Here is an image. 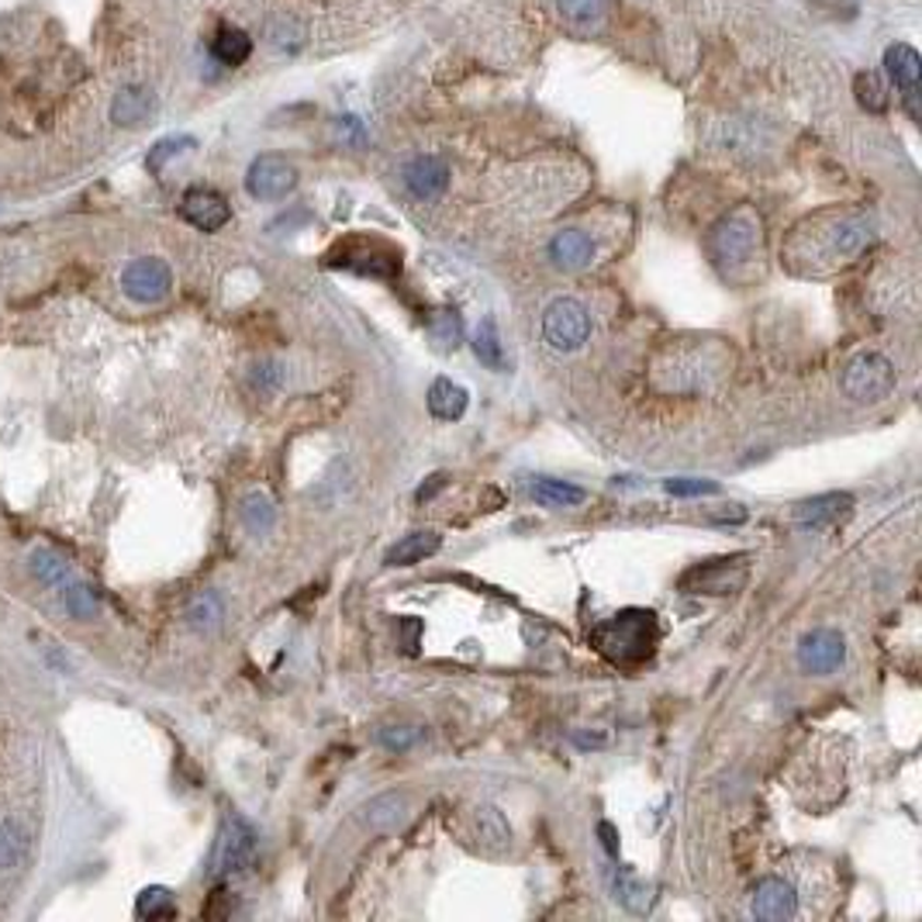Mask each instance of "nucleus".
Here are the masks:
<instances>
[{
	"label": "nucleus",
	"instance_id": "nucleus-10",
	"mask_svg": "<svg viewBox=\"0 0 922 922\" xmlns=\"http://www.w3.org/2000/svg\"><path fill=\"white\" fill-rule=\"evenodd\" d=\"M297 187V170L277 156V152H267V156H256L246 170V190L256 197V201H280Z\"/></svg>",
	"mask_w": 922,
	"mask_h": 922
},
{
	"label": "nucleus",
	"instance_id": "nucleus-36",
	"mask_svg": "<svg viewBox=\"0 0 922 922\" xmlns=\"http://www.w3.org/2000/svg\"><path fill=\"white\" fill-rule=\"evenodd\" d=\"M218 619H222V602H218V595H201L190 605V626L211 629V626H218Z\"/></svg>",
	"mask_w": 922,
	"mask_h": 922
},
{
	"label": "nucleus",
	"instance_id": "nucleus-23",
	"mask_svg": "<svg viewBox=\"0 0 922 922\" xmlns=\"http://www.w3.org/2000/svg\"><path fill=\"white\" fill-rule=\"evenodd\" d=\"M211 56L218 62H225V66H243L253 56V38L243 28L222 25V28H218V35L211 38Z\"/></svg>",
	"mask_w": 922,
	"mask_h": 922
},
{
	"label": "nucleus",
	"instance_id": "nucleus-32",
	"mask_svg": "<svg viewBox=\"0 0 922 922\" xmlns=\"http://www.w3.org/2000/svg\"><path fill=\"white\" fill-rule=\"evenodd\" d=\"M32 574L42 581V584H62L66 577H70V567H66L62 557H56L52 550H38L32 557Z\"/></svg>",
	"mask_w": 922,
	"mask_h": 922
},
{
	"label": "nucleus",
	"instance_id": "nucleus-35",
	"mask_svg": "<svg viewBox=\"0 0 922 922\" xmlns=\"http://www.w3.org/2000/svg\"><path fill=\"white\" fill-rule=\"evenodd\" d=\"M187 149H194V139L190 136H173V139H163V142H156L149 149V170L156 173V170H163L173 156H180V152H187Z\"/></svg>",
	"mask_w": 922,
	"mask_h": 922
},
{
	"label": "nucleus",
	"instance_id": "nucleus-38",
	"mask_svg": "<svg viewBox=\"0 0 922 922\" xmlns=\"http://www.w3.org/2000/svg\"><path fill=\"white\" fill-rule=\"evenodd\" d=\"M415 739H419V730H408V726H387L381 733V743L387 746V750H408V746H415Z\"/></svg>",
	"mask_w": 922,
	"mask_h": 922
},
{
	"label": "nucleus",
	"instance_id": "nucleus-27",
	"mask_svg": "<svg viewBox=\"0 0 922 922\" xmlns=\"http://www.w3.org/2000/svg\"><path fill=\"white\" fill-rule=\"evenodd\" d=\"M474 353L477 360L485 363L488 370H504V349H501V336H498V322L494 318H485L477 325V332H474Z\"/></svg>",
	"mask_w": 922,
	"mask_h": 922
},
{
	"label": "nucleus",
	"instance_id": "nucleus-30",
	"mask_svg": "<svg viewBox=\"0 0 922 922\" xmlns=\"http://www.w3.org/2000/svg\"><path fill=\"white\" fill-rule=\"evenodd\" d=\"M429 332H432V339H435L439 349H456L459 339H464V325H459V315H456V312H439V315H432V322H429Z\"/></svg>",
	"mask_w": 922,
	"mask_h": 922
},
{
	"label": "nucleus",
	"instance_id": "nucleus-4",
	"mask_svg": "<svg viewBox=\"0 0 922 922\" xmlns=\"http://www.w3.org/2000/svg\"><path fill=\"white\" fill-rule=\"evenodd\" d=\"M898 377H895V366L891 360H885L882 353H861V357H853L843 370V377H840V387L850 401H857V405H877V401H885L891 398V390H895Z\"/></svg>",
	"mask_w": 922,
	"mask_h": 922
},
{
	"label": "nucleus",
	"instance_id": "nucleus-8",
	"mask_svg": "<svg viewBox=\"0 0 922 922\" xmlns=\"http://www.w3.org/2000/svg\"><path fill=\"white\" fill-rule=\"evenodd\" d=\"M743 584H746V557L705 560L680 577V591H688V595H736Z\"/></svg>",
	"mask_w": 922,
	"mask_h": 922
},
{
	"label": "nucleus",
	"instance_id": "nucleus-28",
	"mask_svg": "<svg viewBox=\"0 0 922 922\" xmlns=\"http://www.w3.org/2000/svg\"><path fill=\"white\" fill-rule=\"evenodd\" d=\"M136 915L139 919H170L177 915V906H173V895L163 885H149L139 891L136 898Z\"/></svg>",
	"mask_w": 922,
	"mask_h": 922
},
{
	"label": "nucleus",
	"instance_id": "nucleus-13",
	"mask_svg": "<svg viewBox=\"0 0 922 922\" xmlns=\"http://www.w3.org/2000/svg\"><path fill=\"white\" fill-rule=\"evenodd\" d=\"M843 661H847V643H843V635L832 629L808 632L798 646V664L808 674H832Z\"/></svg>",
	"mask_w": 922,
	"mask_h": 922
},
{
	"label": "nucleus",
	"instance_id": "nucleus-16",
	"mask_svg": "<svg viewBox=\"0 0 922 922\" xmlns=\"http://www.w3.org/2000/svg\"><path fill=\"white\" fill-rule=\"evenodd\" d=\"M550 259L560 270H584V267H591V259H595V238H591L584 229H563L553 235Z\"/></svg>",
	"mask_w": 922,
	"mask_h": 922
},
{
	"label": "nucleus",
	"instance_id": "nucleus-1",
	"mask_svg": "<svg viewBox=\"0 0 922 922\" xmlns=\"http://www.w3.org/2000/svg\"><path fill=\"white\" fill-rule=\"evenodd\" d=\"M877 238L874 218L864 211H819L792 229L784 243V262L798 277H826L850 267Z\"/></svg>",
	"mask_w": 922,
	"mask_h": 922
},
{
	"label": "nucleus",
	"instance_id": "nucleus-11",
	"mask_svg": "<svg viewBox=\"0 0 922 922\" xmlns=\"http://www.w3.org/2000/svg\"><path fill=\"white\" fill-rule=\"evenodd\" d=\"M180 218L197 232H218L232 222V208L218 190L211 187H190L180 197Z\"/></svg>",
	"mask_w": 922,
	"mask_h": 922
},
{
	"label": "nucleus",
	"instance_id": "nucleus-39",
	"mask_svg": "<svg viewBox=\"0 0 922 922\" xmlns=\"http://www.w3.org/2000/svg\"><path fill=\"white\" fill-rule=\"evenodd\" d=\"M280 381H283L280 363H259V366H253V384H256L259 390H273V387H280Z\"/></svg>",
	"mask_w": 922,
	"mask_h": 922
},
{
	"label": "nucleus",
	"instance_id": "nucleus-33",
	"mask_svg": "<svg viewBox=\"0 0 922 922\" xmlns=\"http://www.w3.org/2000/svg\"><path fill=\"white\" fill-rule=\"evenodd\" d=\"M853 91H857V101L867 107V112H885V107H888V86L882 83V77H877V73H861Z\"/></svg>",
	"mask_w": 922,
	"mask_h": 922
},
{
	"label": "nucleus",
	"instance_id": "nucleus-3",
	"mask_svg": "<svg viewBox=\"0 0 922 922\" xmlns=\"http://www.w3.org/2000/svg\"><path fill=\"white\" fill-rule=\"evenodd\" d=\"M760 243H763L760 218L750 208H739V211L726 214L712 229V238H709L715 262L726 270H739V267H746V262H754L760 256Z\"/></svg>",
	"mask_w": 922,
	"mask_h": 922
},
{
	"label": "nucleus",
	"instance_id": "nucleus-21",
	"mask_svg": "<svg viewBox=\"0 0 922 922\" xmlns=\"http://www.w3.org/2000/svg\"><path fill=\"white\" fill-rule=\"evenodd\" d=\"M467 387H459L453 384L450 377H439L432 387H429V411L435 415L439 422H456V419H464V411H467Z\"/></svg>",
	"mask_w": 922,
	"mask_h": 922
},
{
	"label": "nucleus",
	"instance_id": "nucleus-37",
	"mask_svg": "<svg viewBox=\"0 0 922 922\" xmlns=\"http://www.w3.org/2000/svg\"><path fill=\"white\" fill-rule=\"evenodd\" d=\"M667 494H677V498H701V494H715L719 485L715 480H698V477H677V480H667Z\"/></svg>",
	"mask_w": 922,
	"mask_h": 922
},
{
	"label": "nucleus",
	"instance_id": "nucleus-15",
	"mask_svg": "<svg viewBox=\"0 0 922 922\" xmlns=\"http://www.w3.org/2000/svg\"><path fill=\"white\" fill-rule=\"evenodd\" d=\"M888 77L895 80V91L902 94V104L909 118H919V56L906 42H895L885 52Z\"/></svg>",
	"mask_w": 922,
	"mask_h": 922
},
{
	"label": "nucleus",
	"instance_id": "nucleus-14",
	"mask_svg": "<svg viewBox=\"0 0 922 922\" xmlns=\"http://www.w3.org/2000/svg\"><path fill=\"white\" fill-rule=\"evenodd\" d=\"M401 180L415 201H435L450 187V166L439 156H415L411 163H405Z\"/></svg>",
	"mask_w": 922,
	"mask_h": 922
},
{
	"label": "nucleus",
	"instance_id": "nucleus-31",
	"mask_svg": "<svg viewBox=\"0 0 922 922\" xmlns=\"http://www.w3.org/2000/svg\"><path fill=\"white\" fill-rule=\"evenodd\" d=\"M62 605H66V611L73 615V619H94L97 615V595L91 587H83V584H70L62 591Z\"/></svg>",
	"mask_w": 922,
	"mask_h": 922
},
{
	"label": "nucleus",
	"instance_id": "nucleus-40",
	"mask_svg": "<svg viewBox=\"0 0 922 922\" xmlns=\"http://www.w3.org/2000/svg\"><path fill=\"white\" fill-rule=\"evenodd\" d=\"M439 488H446V474L429 477V485H422V488H419V494H415V498H419V501H432Z\"/></svg>",
	"mask_w": 922,
	"mask_h": 922
},
{
	"label": "nucleus",
	"instance_id": "nucleus-12",
	"mask_svg": "<svg viewBox=\"0 0 922 922\" xmlns=\"http://www.w3.org/2000/svg\"><path fill=\"white\" fill-rule=\"evenodd\" d=\"M750 912L763 922H784L795 919L798 912V895L784 877H760L750 891Z\"/></svg>",
	"mask_w": 922,
	"mask_h": 922
},
{
	"label": "nucleus",
	"instance_id": "nucleus-7",
	"mask_svg": "<svg viewBox=\"0 0 922 922\" xmlns=\"http://www.w3.org/2000/svg\"><path fill=\"white\" fill-rule=\"evenodd\" d=\"M591 336V315L577 297H557L542 312V339L557 353H577Z\"/></svg>",
	"mask_w": 922,
	"mask_h": 922
},
{
	"label": "nucleus",
	"instance_id": "nucleus-17",
	"mask_svg": "<svg viewBox=\"0 0 922 922\" xmlns=\"http://www.w3.org/2000/svg\"><path fill=\"white\" fill-rule=\"evenodd\" d=\"M152 112H156V97H152L149 86L142 83H128L121 86V91L115 94L112 101V121L121 125V128H139L152 118Z\"/></svg>",
	"mask_w": 922,
	"mask_h": 922
},
{
	"label": "nucleus",
	"instance_id": "nucleus-20",
	"mask_svg": "<svg viewBox=\"0 0 922 922\" xmlns=\"http://www.w3.org/2000/svg\"><path fill=\"white\" fill-rule=\"evenodd\" d=\"M611 895L635 915H646L653 909V888L626 867H611Z\"/></svg>",
	"mask_w": 922,
	"mask_h": 922
},
{
	"label": "nucleus",
	"instance_id": "nucleus-9",
	"mask_svg": "<svg viewBox=\"0 0 922 922\" xmlns=\"http://www.w3.org/2000/svg\"><path fill=\"white\" fill-rule=\"evenodd\" d=\"M170 288H173V273L156 256L131 259L121 273V291L139 304H160L170 294Z\"/></svg>",
	"mask_w": 922,
	"mask_h": 922
},
{
	"label": "nucleus",
	"instance_id": "nucleus-5",
	"mask_svg": "<svg viewBox=\"0 0 922 922\" xmlns=\"http://www.w3.org/2000/svg\"><path fill=\"white\" fill-rule=\"evenodd\" d=\"M256 847H259V837H256L253 822L238 816V812H229L222 829H218V840H214L211 874L214 877L243 874L256 861Z\"/></svg>",
	"mask_w": 922,
	"mask_h": 922
},
{
	"label": "nucleus",
	"instance_id": "nucleus-25",
	"mask_svg": "<svg viewBox=\"0 0 922 922\" xmlns=\"http://www.w3.org/2000/svg\"><path fill=\"white\" fill-rule=\"evenodd\" d=\"M474 837L485 847H504L512 840V826L494 805H477L474 808Z\"/></svg>",
	"mask_w": 922,
	"mask_h": 922
},
{
	"label": "nucleus",
	"instance_id": "nucleus-26",
	"mask_svg": "<svg viewBox=\"0 0 922 922\" xmlns=\"http://www.w3.org/2000/svg\"><path fill=\"white\" fill-rule=\"evenodd\" d=\"M28 853V832L14 819H0V871H14Z\"/></svg>",
	"mask_w": 922,
	"mask_h": 922
},
{
	"label": "nucleus",
	"instance_id": "nucleus-34",
	"mask_svg": "<svg viewBox=\"0 0 922 922\" xmlns=\"http://www.w3.org/2000/svg\"><path fill=\"white\" fill-rule=\"evenodd\" d=\"M243 518H246V525L253 533H267L270 525H273V501L267 498V494H249L246 498V504H243Z\"/></svg>",
	"mask_w": 922,
	"mask_h": 922
},
{
	"label": "nucleus",
	"instance_id": "nucleus-29",
	"mask_svg": "<svg viewBox=\"0 0 922 922\" xmlns=\"http://www.w3.org/2000/svg\"><path fill=\"white\" fill-rule=\"evenodd\" d=\"M605 8H608V0H560V14L570 21V25H581V28L598 25Z\"/></svg>",
	"mask_w": 922,
	"mask_h": 922
},
{
	"label": "nucleus",
	"instance_id": "nucleus-18",
	"mask_svg": "<svg viewBox=\"0 0 922 922\" xmlns=\"http://www.w3.org/2000/svg\"><path fill=\"white\" fill-rule=\"evenodd\" d=\"M853 509V498L847 491H829V494H816L802 501L795 509V522L805 525V529H816V525H829L840 515H847Z\"/></svg>",
	"mask_w": 922,
	"mask_h": 922
},
{
	"label": "nucleus",
	"instance_id": "nucleus-2",
	"mask_svg": "<svg viewBox=\"0 0 922 922\" xmlns=\"http://www.w3.org/2000/svg\"><path fill=\"white\" fill-rule=\"evenodd\" d=\"M656 643H661V626H656V615L646 608H626L591 629V646L615 667L646 664Z\"/></svg>",
	"mask_w": 922,
	"mask_h": 922
},
{
	"label": "nucleus",
	"instance_id": "nucleus-24",
	"mask_svg": "<svg viewBox=\"0 0 922 922\" xmlns=\"http://www.w3.org/2000/svg\"><path fill=\"white\" fill-rule=\"evenodd\" d=\"M405 808H408V798L398 795V792L377 795V798H370L363 805V822L370 829H390V826H398L405 819Z\"/></svg>",
	"mask_w": 922,
	"mask_h": 922
},
{
	"label": "nucleus",
	"instance_id": "nucleus-6",
	"mask_svg": "<svg viewBox=\"0 0 922 922\" xmlns=\"http://www.w3.org/2000/svg\"><path fill=\"white\" fill-rule=\"evenodd\" d=\"M328 267H342V270L384 280V277H394L401 270V253L390 249L387 243H381V238L353 235L328 253Z\"/></svg>",
	"mask_w": 922,
	"mask_h": 922
},
{
	"label": "nucleus",
	"instance_id": "nucleus-22",
	"mask_svg": "<svg viewBox=\"0 0 922 922\" xmlns=\"http://www.w3.org/2000/svg\"><path fill=\"white\" fill-rule=\"evenodd\" d=\"M529 494L536 504H542V509H574V504H581L587 498L577 485H567V480H557V477H536L529 485Z\"/></svg>",
	"mask_w": 922,
	"mask_h": 922
},
{
	"label": "nucleus",
	"instance_id": "nucleus-41",
	"mask_svg": "<svg viewBox=\"0 0 922 922\" xmlns=\"http://www.w3.org/2000/svg\"><path fill=\"white\" fill-rule=\"evenodd\" d=\"M598 837H602V847L615 857V853H619V837H615V829H611L608 822H602V826H598Z\"/></svg>",
	"mask_w": 922,
	"mask_h": 922
},
{
	"label": "nucleus",
	"instance_id": "nucleus-19",
	"mask_svg": "<svg viewBox=\"0 0 922 922\" xmlns=\"http://www.w3.org/2000/svg\"><path fill=\"white\" fill-rule=\"evenodd\" d=\"M439 546H443V536L432 533V529H422V533H411L405 536L401 542H394L384 563L387 567H411V563H422L425 557H435L439 553Z\"/></svg>",
	"mask_w": 922,
	"mask_h": 922
}]
</instances>
